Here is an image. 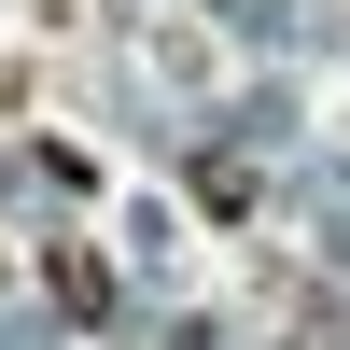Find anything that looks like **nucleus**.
I'll list each match as a JSON object with an SVG mask.
<instances>
[{
    "label": "nucleus",
    "mask_w": 350,
    "mask_h": 350,
    "mask_svg": "<svg viewBox=\"0 0 350 350\" xmlns=\"http://www.w3.org/2000/svg\"><path fill=\"white\" fill-rule=\"evenodd\" d=\"M295 350H350V336H295Z\"/></svg>",
    "instance_id": "nucleus-2"
},
{
    "label": "nucleus",
    "mask_w": 350,
    "mask_h": 350,
    "mask_svg": "<svg viewBox=\"0 0 350 350\" xmlns=\"http://www.w3.org/2000/svg\"><path fill=\"white\" fill-rule=\"evenodd\" d=\"M0 112H14V70H0Z\"/></svg>",
    "instance_id": "nucleus-3"
},
{
    "label": "nucleus",
    "mask_w": 350,
    "mask_h": 350,
    "mask_svg": "<svg viewBox=\"0 0 350 350\" xmlns=\"http://www.w3.org/2000/svg\"><path fill=\"white\" fill-rule=\"evenodd\" d=\"M42 280H56V295H70V308H84V323H98V308H112V267H98V252H84V239H70V252H56V267H42Z\"/></svg>",
    "instance_id": "nucleus-1"
}]
</instances>
